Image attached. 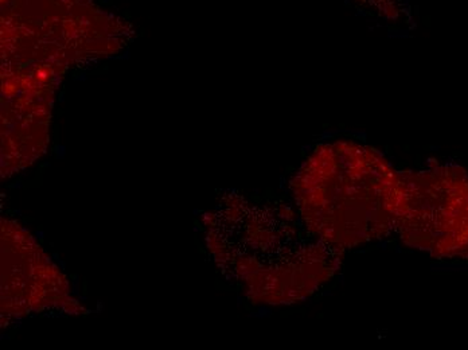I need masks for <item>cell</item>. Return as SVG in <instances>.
<instances>
[{
	"label": "cell",
	"mask_w": 468,
	"mask_h": 350,
	"mask_svg": "<svg viewBox=\"0 0 468 350\" xmlns=\"http://www.w3.org/2000/svg\"><path fill=\"white\" fill-rule=\"evenodd\" d=\"M393 230L438 259H468V172L445 164L399 175Z\"/></svg>",
	"instance_id": "7a4b0ae2"
},
{
	"label": "cell",
	"mask_w": 468,
	"mask_h": 350,
	"mask_svg": "<svg viewBox=\"0 0 468 350\" xmlns=\"http://www.w3.org/2000/svg\"><path fill=\"white\" fill-rule=\"evenodd\" d=\"M399 175L381 153L356 142L319 146L296 182L308 229L338 252L387 236Z\"/></svg>",
	"instance_id": "6da1fadb"
},
{
	"label": "cell",
	"mask_w": 468,
	"mask_h": 350,
	"mask_svg": "<svg viewBox=\"0 0 468 350\" xmlns=\"http://www.w3.org/2000/svg\"><path fill=\"white\" fill-rule=\"evenodd\" d=\"M361 2L369 3L379 11H387V3H393L395 0H361Z\"/></svg>",
	"instance_id": "3957f363"
}]
</instances>
